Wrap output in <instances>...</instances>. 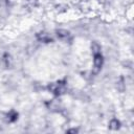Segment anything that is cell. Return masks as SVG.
I'll return each instance as SVG.
<instances>
[{
  "instance_id": "6",
  "label": "cell",
  "mask_w": 134,
  "mask_h": 134,
  "mask_svg": "<svg viewBox=\"0 0 134 134\" xmlns=\"http://www.w3.org/2000/svg\"><path fill=\"white\" fill-rule=\"evenodd\" d=\"M119 127H120V121L117 118H112L109 121V128L111 130H118Z\"/></svg>"
},
{
  "instance_id": "5",
  "label": "cell",
  "mask_w": 134,
  "mask_h": 134,
  "mask_svg": "<svg viewBox=\"0 0 134 134\" xmlns=\"http://www.w3.org/2000/svg\"><path fill=\"white\" fill-rule=\"evenodd\" d=\"M6 119H7V121H9V122L16 121V120L18 119V112L15 111V110L8 111L7 114H6Z\"/></svg>"
},
{
  "instance_id": "4",
  "label": "cell",
  "mask_w": 134,
  "mask_h": 134,
  "mask_svg": "<svg viewBox=\"0 0 134 134\" xmlns=\"http://www.w3.org/2000/svg\"><path fill=\"white\" fill-rule=\"evenodd\" d=\"M57 37H58L59 40L66 42V41H69V40H70L71 35H70V32H69L68 30H66V29H58V30H57Z\"/></svg>"
},
{
  "instance_id": "7",
  "label": "cell",
  "mask_w": 134,
  "mask_h": 134,
  "mask_svg": "<svg viewBox=\"0 0 134 134\" xmlns=\"http://www.w3.org/2000/svg\"><path fill=\"white\" fill-rule=\"evenodd\" d=\"M91 50H92V53L93 54L94 53H98V52H100V46L96 42H93L91 44Z\"/></svg>"
},
{
  "instance_id": "2",
  "label": "cell",
  "mask_w": 134,
  "mask_h": 134,
  "mask_svg": "<svg viewBox=\"0 0 134 134\" xmlns=\"http://www.w3.org/2000/svg\"><path fill=\"white\" fill-rule=\"evenodd\" d=\"M104 64V58L100 52L94 53L93 54V67H94V72H98Z\"/></svg>"
},
{
  "instance_id": "3",
  "label": "cell",
  "mask_w": 134,
  "mask_h": 134,
  "mask_svg": "<svg viewBox=\"0 0 134 134\" xmlns=\"http://www.w3.org/2000/svg\"><path fill=\"white\" fill-rule=\"evenodd\" d=\"M37 39H38L39 42H42V43H50V42H52L51 36L48 32H45V31L38 32L37 34Z\"/></svg>"
},
{
  "instance_id": "8",
  "label": "cell",
  "mask_w": 134,
  "mask_h": 134,
  "mask_svg": "<svg viewBox=\"0 0 134 134\" xmlns=\"http://www.w3.org/2000/svg\"><path fill=\"white\" fill-rule=\"evenodd\" d=\"M67 132H68V133H76V132H77V129H75V128L69 129V130H67Z\"/></svg>"
},
{
  "instance_id": "1",
  "label": "cell",
  "mask_w": 134,
  "mask_h": 134,
  "mask_svg": "<svg viewBox=\"0 0 134 134\" xmlns=\"http://www.w3.org/2000/svg\"><path fill=\"white\" fill-rule=\"evenodd\" d=\"M47 89L49 90L50 93H52L55 96H61L66 92L67 85L65 81H58L55 83H51L48 85Z\"/></svg>"
}]
</instances>
